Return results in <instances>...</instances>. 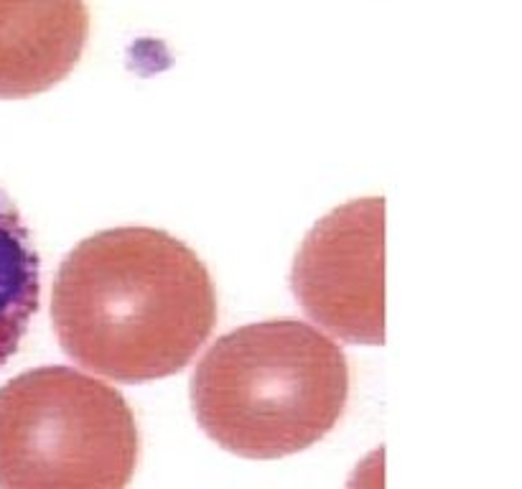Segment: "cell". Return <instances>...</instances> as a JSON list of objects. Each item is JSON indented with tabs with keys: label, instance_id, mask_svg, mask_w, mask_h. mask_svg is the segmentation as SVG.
I'll list each match as a JSON object with an SVG mask.
<instances>
[{
	"label": "cell",
	"instance_id": "cell-4",
	"mask_svg": "<svg viewBox=\"0 0 522 489\" xmlns=\"http://www.w3.org/2000/svg\"><path fill=\"white\" fill-rule=\"evenodd\" d=\"M385 202L357 199L311 229L296 255L291 285L301 308L332 337L385 341Z\"/></svg>",
	"mask_w": 522,
	"mask_h": 489
},
{
	"label": "cell",
	"instance_id": "cell-3",
	"mask_svg": "<svg viewBox=\"0 0 522 489\" xmlns=\"http://www.w3.org/2000/svg\"><path fill=\"white\" fill-rule=\"evenodd\" d=\"M138 423L123 395L74 367H36L0 387V489H125Z\"/></svg>",
	"mask_w": 522,
	"mask_h": 489
},
{
	"label": "cell",
	"instance_id": "cell-1",
	"mask_svg": "<svg viewBox=\"0 0 522 489\" xmlns=\"http://www.w3.org/2000/svg\"><path fill=\"white\" fill-rule=\"evenodd\" d=\"M69 359L115 382L181 372L217 323L212 276L197 253L153 227L105 229L62 263L51 296Z\"/></svg>",
	"mask_w": 522,
	"mask_h": 489
},
{
	"label": "cell",
	"instance_id": "cell-2",
	"mask_svg": "<svg viewBox=\"0 0 522 489\" xmlns=\"http://www.w3.org/2000/svg\"><path fill=\"white\" fill-rule=\"evenodd\" d=\"M349 364L303 321L247 323L214 341L191 375L199 426L230 454L280 459L318 443L344 416Z\"/></svg>",
	"mask_w": 522,
	"mask_h": 489
},
{
	"label": "cell",
	"instance_id": "cell-6",
	"mask_svg": "<svg viewBox=\"0 0 522 489\" xmlns=\"http://www.w3.org/2000/svg\"><path fill=\"white\" fill-rule=\"evenodd\" d=\"M39 296V255L21 214L0 191V367L21 347Z\"/></svg>",
	"mask_w": 522,
	"mask_h": 489
},
{
	"label": "cell",
	"instance_id": "cell-5",
	"mask_svg": "<svg viewBox=\"0 0 522 489\" xmlns=\"http://www.w3.org/2000/svg\"><path fill=\"white\" fill-rule=\"evenodd\" d=\"M84 0H0V100L56 87L84 54Z\"/></svg>",
	"mask_w": 522,
	"mask_h": 489
}]
</instances>
